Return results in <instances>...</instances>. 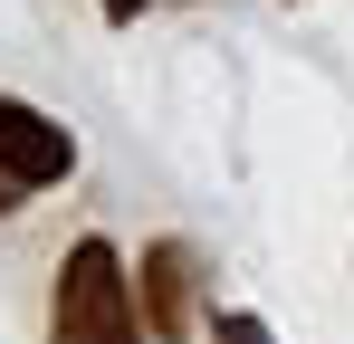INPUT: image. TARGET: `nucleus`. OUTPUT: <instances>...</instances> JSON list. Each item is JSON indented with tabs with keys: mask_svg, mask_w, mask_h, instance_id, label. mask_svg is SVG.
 Here are the masks:
<instances>
[{
	"mask_svg": "<svg viewBox=\"0 0 354 344\" xmlns=\"http://www.w3.org/2000/svg\"><path fill=\"white\" fill-rule=\"evenodd\" d=\"M19 191H29V182H19V172H0V220L19 211Z\"/></svg>",
	"mask_w": 354,
	"mask_h": 344,
	"instance_id": "obj_6",
	"label": "nucleus"
},
{
	"mask_svg": "<svg viewBox=\"0 0 354 344\" xmlns=\"http://www.w3.org/2000/svg\"><path fill=\"white\" fill-rule=\"evenodd\" d=\"M0 172H19L29 191L39 182H67L77 172V134L48 124L39 106H19V96H0Z\"/></svg>",
	"mask_w": 354,
	"mask_h": 344,
	"instance_id": "obj_2",
	"label": "nucleus"
},
{
	"mask_svg": "<svg viewBox=\"0 0 354 344\" xmlns=\"http://www.w3.org/2000/svg\"><path fill=\"white\" fill-rule=\"evenodd\" d=\"M144 296L124 278L115 239H77L58 258V296H48V344H144Z\"/></svg>",
	"mask_w": 354,
	"mask_h": 344,
	"instance_id": "obj_1",
	"label": "nucleus"
},
{
	"mask_svg": "<svg viewBox=\"0 0 354 344\" xmlns=\"http://www.w3.org/2000/svg\"><path fill=\"white\" fill-rule=\"evenodd\" d=\"M211 344H278V335H268L249 306H221V316H211Z\"/></svg>",
	"mask_w": 354,
	"mask_h": 344,
	"instance_id": "obj_4",
	"label": "nucleus"
},
{
	"mask_svg": "<svg viewBox=\"0 0 354 344\" xmlns=\"http://www.w3.org/2000/svg\"><path fill=\"white\" fill-rule=\"evenodd\" d=\"M192 278H201L192 239H153V249H144V278H134V296H144V325H153L163 344L192 335Z\"/></svg>",
	"mask_w": 354,
	"mask_h": 344,
	"instance_id": "obj_3",
	"label": "nucleus"
},
{
	"mask_svg": "<svg viewBox=\"0 0 354 344\" xmlns=\"http://www.w3.org/2000/svg\"><path fill=\"white\" fill-rule=\"evenodd\" d=\"M96 10H106V19H115V29H134V19H144V10H153V0H96Z\"/></svg>",
	"mask_w": 354,
	"mask_h": 344,
	"instance_id": "obj_5",
	"label": "nucleus"
}]
</instances>
